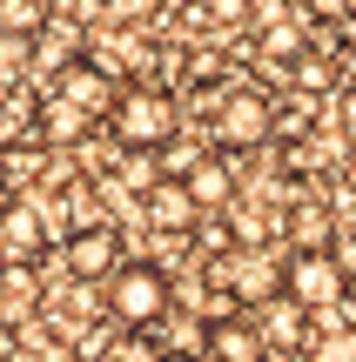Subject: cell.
<instances>
[{
  "label": "cell",
  "instance_id": "cell-6",
  "mask_svg": "<svg viewBox=\"0 0 356 362\" xmlns=\"http://www.w3.org/2000/svg\"><path fill=\"white\" fill-rule=\"evenodd\" d=\"M54 94H61V101H74L81 115L88 121H101V115H115V74H108L101 61H67L61 74H54Z\"/></svg>",
  "mask_w": 356,
  "mask_h": 362
},
{
  "label": "cell",
  "instance_id": "cell-22",
  "mask_svg": "<svg viewBox=\"0 0 356 362\" xmlns=\"http://www.w3.org/2000/svg\"><path fill=\"white\" fill-rule=\"evenodd\" d=\"M155 362H209V356H202V349H195V356H188V349H175V356H155Z\"/></svg>",
  "mask_w": 356,
  "mask_h": 362
},
{
  "label": "cell",
  "instance_id": "cell-17",
  "mask_svg": "<svg viewBox=\"0 0 356 362\" xmlns=\"http://www.w3.org/2000/svg\"><path fill=\"white\" fill-rule=\"evenodd\" d=\"M195 242H202V255H209V262L236 255V228H229V221H195Z\"/></svg>",
  "mask_w": 356,
  "mask_h": 362
},
{
  "label": "cell",
  "instance_id": "cell-1",
  "mask_svg": "<svg viewBox=\"0 0 356 362\" xmlns=\"http://www.w3.org/2000/svg\"><path fill=\"white\" fill-rule=\"evenodd\" d=\"M115 141L128 148V155H161V148L175 141V128H182V107H175L168 88H148V81H134V88L115 94Z\"/></svg>",
  "mask_w": 356,
  "mask_h": 362
},
{
  "label": "cell",
  "instance_id": "cell-7",
  "mask_svg": "<svg viewBox=\"0 0 356 362\" xmlns=\"http://www.w3.org/2000/svg\"><path fill=\"white\" fill-rule=\"evenodd\" d=\"M142 215H148V228H161V235H188L202 221V208H195V194H188V181L155 175L148 194H142Z\"/></svg>",
  "mask_w": 356,
  "mask_h": 362
},
{
  "label": "cell",
  "instance_id": "cell-23",
  "mask_svg": "<svg viewBox=\"0 0 356 362\" xmlns=\"http://www.w3.org/2000/svg\"><path fill=\"white\" fill-rule=\"evenodd\" d=\"M40 362H81L74 349H47V356H40Z\"/></svg>",
  "mask_w": 356,
  "mask_h": 362
},
{
  "label": "cell",
  "instance_id": "cell-2",
  "mask_svg": "<svg viewBox=\"0 0 356 362\" xmlns=\"http://www.w3.org/2000/svg\"><path fill=\"white\" fill-rule=\"evenodd\" d=\"M101 302H108V315H115V329L148 336V329L168 315V275H161L155 262H121L101 282Z\"/></svg>",
  "mask_w": 356,
  "mask_h": 362
},
{
  "label": "cell",
  "instance_id": "cell-16",
  "mask_svg": "<svg viewBox=\"0 0 356 362\" xmlns=\"http://www.w3.org/2000/svg\"><path fill=\"white\" fill-rule=\"evenodd\" d=\"M289 74H296V88H303V94H330V88H336V67L323 61V54H303Z\"/></svg>",
  "mask_w": 356,
  "mask_h": 362
},
{
  "label": "cell",
  "instance_id": "cell-21",
  "mask_svg": "<svg viewBox=\"0 0 356 362\" xmlns=\"http://www.w3.org/2000/svg\"><path fill=\"white\" fill-rule=\"evenodd\" d=\"M343 121H356V81H343Z\"/></svg>",
  "mask_w": 356,
  "mask_h": 362
},
{
  "label": "cell",
  "instance_id": "cell-25",
  "mask_svg": "<svg viewBox=\"0 0 356 362\" xmlns=\"http://www.w3.org/2000/svg\"><path fill=\"white\" fill-rule=\"evenodd\" d=\"M0 208H7V168H0Z\"/></svg>",
  "mask_w": 356,
  "mask_h": 362
},
{
  "label": "cell",
  "instance_id": "cell-13",
  "mask_svg": "<svg viewBox=\"0 0 356 362\" xmlns=\"http://www.w3.org/2000/svg\"><path fill=\"white\" fill-rule=\"evenodd\" d=\"M34 115H40V141H54V148H74L81 134H88V115H81L74 101H61V94H47Z\"/></svg>",
  "mask_w": 356,
  "mask_h": 362
},
{
  "label": "cell",
  "instance_id": "cell-10",
  "mask_svg": "<svg viewBox=\"0 0 356 362\" xmlns=\"http://www.w3.org/2000/svg\"><path fill=\"white\" fill-rule=\"evenodd\" d=\"M188 181V194H195V208H229L236 202V155H195V168L182 175Z\"/></svg>",
  "mask_w": 356,
  "mask_h": 362
},
{
  "label": "cell",
  "instance_id": "cell-20",
  "mask_svg": "<svg viewBox=\"0 0 356 362\" xmlns=\"http://www.w3.org/2000/svg\"><path fill=\"white\" fill-rule=\"evenodd\" d=\"M309 13H316L323 27H343L350 13H356V0H309Z\"/></svg>",
  "mask_w": 356,
  "mask_h": 362
},
{
  "label": "cell",
  "instance_id": "cell-8",
  "mask_svg": "<svg viewBox=\"0 0 356 362\" xmlns=\"http://www.w3.org/2000/svg\"><path fill=\"white\" fill-rule=\"evenodd\" d=\"M67 269H74V282H108V275L121 269V235L115 228H74L67 235Z\"/></svg>",
  "mask_w": 356,
  "mask_h": 362
},
{
  "label": "cell",
  "instance_id": "cell-24",
  "mask_svg": "<svg viewBox=\"0 0 356 362\" xmlns=\"http://www.w3.org/2000/svg\"><path fill=\"white\" fill-rule=\"evenodd\" d=\"M7 262H13V248H7V221H0V269H7Z\"/></svg>",
  "mask_w": 356,
  "mask_h": 362
},
{
  "label": "cell",
  "instance_id": "cell-9",
  "mask_svg": "<svg viewBox=\"0 0 356 362\" xmlns=\"http://www.w3.org/2000/svg\"><path fill=\"white\" fill-rule=\"evenodd\" d=\"M202 356L209 362H263L269 342L249 315H222V322H202Z\"/></svg>",
  "mask_w": 356,
  "mask_h": 362
},
{
  "label": "cell",
  "instance_id": "cell-18",
  "mask_svg": "<svg viewBox=\"0 0 356 362\" xmlns=\"http://www.w3.org/2000/svg\"><path fill=\"white\" fill-rule=\"evenodd\" d=\"M316 362H356V329L330 322V329H323V349H316Z\"/></svg>",
  "mask_w": 356,
  "mask_h": 362
},
{
  "label": "cell",
  "instance_id": "cell-11",
  "mask_svg": "<svg viewBox=\"0 0 356 362\" xmlns=\"http://www.w3.org/2000/svg\"><path fill=\"white\" fill-rule=\"evenodd\" d=\"M255 329H263L269 349H296V342L309 336V309H303V302H289V296H276V302L255 309Z\"/></svg>",
  "mask_w": 356,
  "mask_h": 362
},
{
  "label": "cell",
  "instance_id": "cell-5",
  "mask_svg": "<svg viewBox=\"0 0 356 362\" xmlns=\"http://www.w3.org/2000/svg\"><path fill=\"white\" fill-rule=\"evenodd\" d=\"M215 282H222L242 309H263V302H276L282 288H289V262L263 255V248H236V255L215 262Z\"/></svg>",
  "mask_w": 356,
  "mask_h": 362
},
{
  "label": "cell",
  "instance_id": "cell-19",
  "mask_svg": "<svg viewBox=\"0 0 356 362\" xmlns=\"http://www.w3.org/2000/svg\"><path fill=\"white\" fill-rule=\"evenodd\" d=\"M94 362H155V349L134 329H121V342H108V356H94Z\"/></svg>",
  "mask_w": 356,
  "mask_h": 362
},
{
  "label": "cell",
  "instance_id": "cell-3",
  "mask_svg": "<svg viewBox=\"0 0 356 362\" xmlns=\"http://www.w3.org/2000/svg\"><path fill=\"white\" fill-rule=\"evenodd\" d=\"M263 141H276V101L255 88H229L215 101V148L222 155H249Z\"/></svg>",
  "mask_w": 356,
  "mask_h": 362
},
{
  "label": "cell",
  "instance_id": "cell-14",
  "mask_svg": "<svg viewBox=\"0 0 356 362\" xmlns=\"http://www.w3.org/2000/svg\"><path fill=\"white\" fill-rule=\"evenodd\" d=\"M0 221H7V248H13V262H34V248H40V215L27 202H7L0 208Z\"/></svg>",
  "mask_w": 356,
  "mask_h": 362
},
{
  "label": "cell",
  "instance_id": "cell-12",
  "mask_svg": "<svg viewBox=\"0 0 356 362\" xmlns=\"http://www.w3.org/2000/svg\"><path fill=\"white\" fill-rule=\"evenodd\" d=\"M282 228H289V242L296 248H330V235H336V215L323 202H296L289 215H282ZM289 248V255H296Z\"/></svg>",
  "mask_w": 356,
  "mask_h": 362
},
{
  "label": "cell",
  "instance_id": "cell-4",
  "mask_svg": "<svg viewBox=\"0 0 356 362\" xmlns=\"http://www.w3.org/2000/svg\"><path fill=\"white\" fill-rule=\"evenodd\" d=\"M289 262V288H282V296L289 302H303L309 315H330L336 302L350 296V262L336 255V248H296V255H282Z\"/></svg>",
  "mask_w": 356,
  "mask_h": 362
},
{
  "label": "cell",
  "instance_id": "cell-15",
  "mask_svg": "<svg viewBox=\"0 0 356 362\" xmlns=\"http://www.w3.org/2000/svg\"><path fill=\"white\" fill-rule=\"evenodd\" d=\"M40 21H47V7H40V0H0V34L34 40V34H40Z\"/></svg>",
  "mask_w": 356,
  "mask_h": 362
}]
</instances>
